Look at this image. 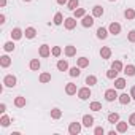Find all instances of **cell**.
<instances>
[{
	"mask_svg": "<svg viewBox=\"0 0 135 135\" xmlns=\"http://www.w3.org/2000/svg\"><path fill=\"white\" fill-rule=\"evenodd\" d=\"M64 21H65V19H64V16H62L60 13H56V16H54V24H56V26H60Z\"/></svg>",
	"mask_w": 135,
	"mask_h": 135,
	"instance_id": "obj_28",
	"label": "cell"
},
{
	"mask_svg": "<svg viewBox=\"0 0 135 135\" xmlns=\"http://www.w3.org/2000/svg\"><path fill=\"white\" fill-rule=\"evenodd\" d=\"M127 38H129L130 43H135V30H130L129 35H127Z\"/></svg>",
	"mask_w": 135,
	"mask_h": 135,
	"instance_id": "obj_41",
	"label": "cell"
},
{
	"mask_svg": "<svg viewBox=\"0 0 135 135\" xmlns=\"http://www.w3.org/2000/svg\"><path fill=\"white\" fill-rule=\"evenodd\" d=\"M38 52H40V56H41V57H48V56L51 54V49H49V46H48V45H41Z\"/></svg>",
	"mask_w": 135,
	"mask_h": 135,
	"instance_id": "obj_8",
	"label": "cell"
},
{
	"mask_svg": "<svg viewBox=\"0 0 135 135\" xmlns=\"http://www.w3.org/2000/svg\"><path fill=\"white\" fill-rule=\"evenodd\" d=\"M51 81V73H41L40 75V83H49Z\"/></svg>",
	"mask_w": 135,
	"mask_h": 135,
	"instance_id": "obj_29",
	"label": "cell"
},
{
	"mask_svg": "<svg viewBox=\"0 0 135 135\" xmlns=\"http://www.w3.org/2000/svg\"><path fill=\"white\" fill-rule=\"evenodd\" d=\"M65 92L69 94V95H73V94H76V84H73V83H69L65 86Z\"/></svg>",
	"mask_w": 135,
	"mask_h": 135,
	"instance_id": "obj_9",
	"label": "cell"
},
{
	"mask_svg": "<svg viewBox=\"0 0 135 135\" xmlns=\"http://www.w3.org/2000/svg\"><path fill=\"white\" fill-rule=\"evenodd\" d=\"M67 2H69V0H57V3H59V5H65Z\"/></svg>",
	"mask_w": 135,
	"mask_h": 135,
	"instance_id": "obj_46",
	"label": "cell"
},
{
	"mask_svg": "<svg viewBox=\"0 0 135 135\" xmlns=\"http://www.w3.org/2000/svg\"><path fill=\"white\" fill-rule=\"evenodd\" d=\"M114 88L116 89H124L126 88V80L124 78H116L114 80Z\"/></svg>",
	"mask_w": 135,
	"mask_h": 135,
	"instance_id": "obj_14",
	"label": "cell"
},
{
	"mask_svg": "<svg viewBox=\"0 0 135 135\" xmlns=\"http://www.w3.org/2000/svg\"><path fill=\"white\" fill-rule=\"evenodd\" d=\"M92 124H94V118H92V116H89V114L83 116V126H86V127H91Z\"/></svg>",
	"mask_w": 135,
	"mask_h": 135,
	"instance_id": "obj_15",
	"label": "cell"
},
{
	"mask_svg": "<svg viewBox=\"0 0 135 135\" xmlns=\"http://www.w3.org/2000/svg\"><path fill=\"white\" fill-rule=\"evenodd\" d=\"M124 73H126L127 76H133V75H135V67H133V65H126V67H124Z\"/></svg>",
	"mask_w": 135,
	"mask_h": 135,
	"instance_id": "obj_16",
	"label": "cell"
},
{
	"mask_svg": "<svg viewBox=\"0 0 135 135\" xmlns=\"http://www.w3.org/2000/svg\"><path fill=\"white\" fill-rule=\"evenodd\" d=\"M102 15H103V8H102L100 5H95V7L92 8V16H94V18H100Z\"/></svg>",
	"mask_w": 135,
	"mask_h": 135,
	"instance_id": "obj_11",
	"label": "cell"
},
{
	"mask_svg": "<svg viewBox=\"0 0 135 135\" xmlns=\"http://www.w3.org/2000/svg\"><path fill=\"white\" fill-rule=\"evenodd\" d=\"M97 37H99L100 40H105V38L108 37V30L103 29V27H99V29H97Z\"/></svg>",
	"mask_w": 135,
	"mask_h": 135,
	"instance_id": "obj_13",
	"label": "cell"
},
{
	"mask_svg": "<svg viewBox=\"0 0 135 135\" xmlns=\"http://www.w3.org/2000/svg\"><path fill=\"white\" fill-rule=\"evenodd\" d=\"M0 64H2V67L7 69V67H10V64H11V59L8 56H2V57H0Z\"/></svg>",
	"mask_w": 135,
	"mask_h": 135,
	"instance_id": "obj_22",
	"label": "cell"
},
{
	"mask_svg": "<svg viewBox=\"0 0 135 135\" xmlns=\"http://www.w3.org/2000/svg\"><path fill=\"white\" fill-rule=\"evenodd\" d=\"M94 133H95V135H103L105 130H103V127H97V129L94 130Z\"/></svg>",
	"mask_w": 135,
	"mask_h": 135,
	"instance_id": "obj_42",
	"label": "cell"
},
{
	"mask_svg": "<svg viewBox=\"0 0 135 135\" xmlns=\"http://www.w3.org/2000/svg\"><path fill=\"white\" fill-rule=\"evenodd\" d=\"M108 32L113 33V35H119V32H121V26H119L118 22H111L110 27H108Z\"/></svg>",
	"mask_w": 135,
	"mask_h": 135,
	"instance_id": "obj_6",
	"label": "cell"
},
{
	"mask_svg": "<svg viewBox=\"0 0 135 135\" xmlns=\"http://www.w3.org/2000/svg\"><path fill=\"white\" fill-rule=\"evenodd\" d=\"M130 99H132V95H129V94H121V95H119V103L127 105V103L130 102Z\"/></svg>",
	"mask_w": 135,
	"mask_h": 135,
	"instance_id": "obj_18",
	"label": "cell"
},
{
	"mask_svg": "<svg viewBox=\"0 0 135 135\" xmlns=\"http://www.w3.org/2000/svg\"><path fill=\"white\" fill-rule=\"evenodd\" d=\"M130 95H132V99H135V86L132 88V91H130Z\"/></svg>",
	"mask_w": 135,
	"mask_h": 135,
	"instance_id": "obj_47",
	"label": "cell"
},
{
	"mask_svg": "<svg viewBox=\"0 0 135 135\" xmlns=\"http://www.w3.org/2000/svg\"><path fill=\"white\" fill-rule=\"evenodd\" d=\"M129 122H130L132 126H135V113H133V114H130V118H129Z\"/></svg>",
	"mask_w": 135,
	"mask_h": 135,
	"instance_id": "obj_43",
	"label": "cell"
},
{
	"mask_svg": "<svg viewBox=\"0 0 135 135\" xmlns=\"http://www.w3.org/2000/svg\"><path fill=\"white\" fill-rule=\"evenodd\" d=\"M86 16V10L84 8H76L75 10V18H83Z\"/></svg>",
	"mask_w": 135,
	"mask_h": 135,
	"instance_id": "obj_33",
	"label": "cell"
},
{
	"mask_svg": "<svg viewBox=\"0 0 135 135\" xmlns=\"http://www.w3.org/2000/svg\"><path fill=\"white\" fill-rule=\"evenodd\" d=\"M65 54L69 56V57L75 56V54H76V46H73V45H69V46H65Z\"/></svg>",
	"mask_w": 135,
	"mask_h": 135,
	"instance_id": "obj_10",
	"label": "cell"
},
{
	"mask_svg": "<svg viewBox=\"0 0 135 135\" xmlns=\"http://www.w3.org/2000/svg\"><path fill=\"white\" fill-rule=\"evenodd\" d=\"M51 52H52V56H54V57H59V56H60V52H62V49H60L59 46H54Z\"/></svg>",
	"mask_w": 135,
	"mask_h": 135,
	"instance_id": "obj_40",
	"label": "cell"
},
{
	"mask_svg": "<svg viewBox=\"0 0 135 135\" xmlns=\"http://www.w3.org/2000/svg\"><path fill=\"white\" fill-rule=\"evenodd\" d=\"M60 116H62V111H60L59 108H52V110H51V118H52V119H59Z\"/></svg>",
	"mask_w": 135,
	"mask_h": 135,
	"instance_id": "obj_27",
	"label": "cell"
},
{
	"mask_svg": "<svg viewBox=\"0 0 135 135\" xmlns=\"http://www.w3.org/2000/svg\"><path fill=\"white\" fill-rule=\"evenodd\" d=\"M24 2H30V0H24Z\"/></svg>",
	"mask_w": 135,
	"mask_h": 135,
	"instance_id": "obj_49",
	"label": "cell"
},
{
	"mask_svg": "<svg viewBox=\"0 0 135 135\" xmlns=\"http://www.w3.org/2000/svg\"><path fill=\"white\" fill-rule=\"evenodd\" d=\"M3 83H5V86H8V88H15V86H16V76L7 75L5 80H3Z\"/></svg>",
	"mask_w": 135,
	"mask_h": 135,
	"instance_id": "obj_5",
	"label": "cell"
},
{
	"mask_svg": "<svg viewBox=\"0 0 135 135\" xmlns=\"http://www.w3.org/2000/svg\"><path fill=\"white\" fill-rule=\"evenodd\" d=\"M89 108H91L92 111H100V110H102V103H100V102H91Z\"/></svg>",
	"mask_w": 135,
	"mask_h": 135,
	"instance_id": "obj_26",
	"label": "cell"
},
{
	"mask_svg": "<svg viewBox=\"0 0 135 135\" xmlns=\"http://www.w3.org/2000/svg\"><path fill=\"white\" fill-rule=\"evenodd\" d=\"M80 73H81L80 72V67H72V69H70V76L75 78V76H80Z\"/></svg>",
	"mask_w": 135,
	"mask_h": 135,
	"instance_id": "obj_36",
	"label": "cell"
},
{
	"mask_svg": "<svg viewBox=\"0 0 135 135\" xmlns=\"http://www.w3.org/2000/svg\"><path fill=\"white\" fill-rule=\"evenodd\" d=\"M0 24H5V15H0Z\"/></svg>",
	"mask_w": 135,
	"mask_h": 135,
	"instance_id": "obj_45",
	"label": "cell"
},
{
	"mask_svg": "<svg viewBox=\"0 0 135 135\" xmlns=\"http://www.w3.org/2000/svg\"><path fill=\"white\" fill-rule=\"evenodd\" d=\"M30 70H40V60L38 59L30 60Z\"/></svg>",
	"mask_w": 135,
	"mask_h": 135,
	"instance_id": "obj_25",
	"label": "cell"
},
{
	"mask_svg": "<svg viewBox=\"0 0 135 135\" xmlns=\"http://www.w3.org/2000/svg\"><path fill=\"white\" fill-rule=\"evenodd\" d=\"M24 33H26V38H33V37L37 35V30H35L33 27H27Z\"/></svg>",
	"mask_w": 135,
	"mask_h": 135,
	"instance_id": "obj_21",
	"label": "cell"
},
{
	"mask_svg": "<svg viewBox=\"0 0 135 135\" xmlns=\"http://www.w3.org/2000/svg\"><path fill=\"white\" fill-rule=\"evenodd\" d=\"M88 65H89V59L88 57H80L78 59V67L80 69H86Z\"/></svg>",
	"mask_w": 135,
	"mask_h": 135,
	"instance_id": "obj_20",
	"label": "cell"
},
{
	"mask_svg": "<svg viewBox=\"0 0 135 135\" xmlns=\"http://www.w3.org/2000/svg\"><path fill=\"white\" fill-rule=\"evenodd\" d=\"M5 5H7V0H0V7H2V8H3Z\"/></svg>",
	"mask_w": 135,
	"mask_h": 135,
	"instance_id": "obj_48",
	"label": "cell"
},
{
	"mask_svg": "<svg viewBox=\"0 0 135 135\" xmlns=\"http://www.w3.org/2000/svg\"><path fill=\"white\" fill-rule=\"evenodd\" d=\"M57 69H59L60 72H65L67 69H69V64H67V60H59V62H57Z\"/></svg>",
	"mask_w": 135,
	"mask_h": 135,
	"instance_id": "obj_23",
	"label": "cell"
},
{
	"mask_svg": "<svg viewBox=\"0 0 135 135\" xmlns=\"http://www.w3.org/2000/svg\"><path fill=\"white\" fill-rule=\"evenodd\" d=\"M110 2H113V0H110Z\"/></svg>",
	"mask_w": 135,
	"mask_h": 135,
	"instance_id": "obj_50",
	"label": "cell"
},
{
	"mask_svg": "<svg viewBox=\"0 0 135 135\" xmlns=\"http://www.w3.org/2000/svg\"><path fill=\"white\" fill-rule=\"evenodd\" d=\"M11 37H13V40H19V38H22V30L21 29H13L11 30Z\"/></svg>",
	"mask_w": 135,
	"mask_h": 135,
	"instance_id": "obj_17",
	"label": "cell"
},
{
	"mask_svg": "<svg viewBox=\"0 0 135 135\" xmlns=\"http://www.w3.org/2000/svg\"><path fill=\"white\" fill-rule=\"evenodd\" d=\"M81 24H83V27H92L94 26V16H83Z\"/></svg>",
	"mask_w": 135,
	"mask_h": 135,
	"instance_id": "obj_7",
	"label": "cell"
},
{
	"mask_svg": "<svg viewBox=\"0 0 135 135\" xmlns=\"http://www.w3.org/2000/svg\"><path fill=\"white\" fill-rule=\"evenodd\" d=\"M124 16H126L127 19H133V18H135V10L127 8V10H126V13H124Z\"/></svg>",
	"mask_w": 135,
	"mask_h": 135,
	"instance_id": "obj_32",
	"label": "cell"
},
{
	"mask_svg": "<svg viewBox=\"0 0 135 135\" xmlns=\"http://www.w3.org/2000/svg\"><path fill=\"white\" fill-rule=\"evenodd\" d=\"M119 95H118V92H116V89H108L107 92H105V99L108 100V102H113V100H116Z\"/></svg>",
	"mask_w": 135,
	"mask_h": 135,
	"instance_id": "obj_3",
	"label": "cell"
},
{
	"mask_svg": "<svg viewBox=\"0 0 135 135\" xmlns=\"http://www.w3.org/2000/svg\"><path fill=\"white\" fill-rule=\"evenodd\" d=\"M15 105L18 107V108H22V107H26V97H16L15 99Z\"/></svg>",
	"mask_w": 135,
	"mask_h": 135,
	"instance_id": "obj_19",
	"label": "cell"
},
{
	"mask_svg": "<svg viewBox=\"0 0 135 135\" xmlns=\"http://www.w3.org/2000/svg\"><path fill=\"white\" fill-rule=\"evenodd\" d=\"M100 56H102V59H110V56H111V49H110L108 46H103V48L100 49Z\"/></svg>",
	"mask_w": 135,
	"mask_h": 135,
	"instance_id": "obj_12",
	"label": "cell"
},
{
	"mask_svg": "<svg viewBox=\"0 0 135 135\" xmlns=\"http://www.w3.org/2000/svg\"><path fill=\"white\" fill-rule=\"evenodd\" d=\"M78 5H80V0H69V10L75 11L78 8Z\"/></svg>",
	"mask_w": 135,
	"mask_h": 135,
	"instance_id": "obj_24",
	"label": "cell"
},
{
	"mask_svg": "<svg viewBox=\"0 0 135 135\" xmlns=\"http://www.w3.org/2000/svg\"><path fill=\"white\" fill-rule=\"evenodd\" d=\"M0 124H2L3 127L10 126V118H8V116H2V119H0Z\"/></svg>",
	"mask_w": 135,
	"mask_h": 135,
	"instance_id": "obj_39",
	"label": "cell"
},
{
	"mask_svg": "<svg viewBox=\"0 0 135 135\" xmlns=\"http://www.w3.org/2000/svg\"><path fill=\"white\" fill-rule=\"evenodd\" d=\"M118 73H119V72H116L114 69H111V70H108V72H107V78H110V80H116Z\"/></svg>",
	"mask_w": 135,
	"mask_h": 135,
	"instance_id": "obj_31",
	"label": "cell"
},
{
	"mask_svg": "<svg viewBox=\"0 0 135 135\" xmlns=\"http://www.w3.org/2000/svg\"><path fill=\"white\" fill-rule=\"evenodd\" d=\"M97 83V78L94 76V75H89L88 78H86V84H89V86H94Z\"/></svg>",
	"mask_w": 135,
	"mask_h": 135,
	"instance_id": "obj_34",
	"label": "cell"
},
{
	"mask_svg": "<svg viewBox=\"0 0 135 135\" xmlns=\"http://www.w3.org/2000/svg\"><path fill=\"white\" fill-rule=\"evenodd\" d=\"M108 121H110L111 124L118 122V121H119V114H118V113H110V114H108Z\"/></svg>",
	"mask_w": 135,
	"mask_h": 135,
	"instance_id": "obj_30",
	"label": "cell"
},
{
	"mask_svg": "<svg viewBox=\"0 0 135 135\" xmlns=\"http://www.w3.org/2000/svg\"><path fill=\"white\" fill-rule=\"evenodd\" d=\"M3 49H5V51H13V49H15V43H13V41H7V43L3 45Z\"/></svg>",
	"mask_w": 135,
	"mask_h": 135,
	"instance_id": "obj_38",
	"label": "cell"
},
{
	"mask_svg": "<svg viewBox=\"0 0 135 135\" xmlns=\"http://www.w3.org/2000/svg\"><path fill=\"white\" fill-rule=\"evenodd\" d=\"M111 69H114L116 72H121V70H122V64H121L119 60H116V62H113V65H111Z\"/></svg>",
	"mask_w": 135,
	"mask_h": 135,
	"instance_id": "obj_37",
	"label": "cell"
},
{
	"mask_svg": "<svg viewBox=\"0 0 135 135\" xmlns=\"http://www.w3.org/2000/svg\"><path fill=\"white\" fill-rule=\"evenodd\" d=\"M64 26H65L67 30H73L76 27V18H67L64 21Z\"/></svg>",
	"mask_w": 135,
	"mask_h": 135,
	"instance_id": "obj_1",
	"label": "cell"
},
{
	"mask_svg": "<svg viewBox=\"0 0 135 135\" xmlns=\"http://www.w3.org/2000/svg\"><path fill=\"white\" fill-rule=\"evenodd\" d=\"M69 132H70L72 135H78V133L81 132V124H80V122H72L70 127H69Z\"/></svg>",
	"mask_w": 135,
	"mask_h": 135,
	"instance_id": "obj_4",
	"label": "cell"
},
{
	"mask_svg": "<svg viewBox=\"0 0 135 135\" xmlns=\"http://www.w3.org/2000/svg\"><path fill=\"white\" fill-rule=\"evenodd\" d=\"M126 130H127V122H119V121H118V132L124 133Z\"/></svg>",
	"mask_w": 135,
	"mask_h": 135,
	"instance_id": "obj_35",
	"label": "cell"
},
{
	"mask_svg": "<svg viewBox=\"0 0 135 135\" xmlns=\"http://www.w3.org/2000/svg\"><path fill=\"white\" fill-rule=\"evenodd\" d=\"M5 110H7L5 103H0V113H5Z\"/></svg>",
	"mask_w": 135,
	"mask_h": 135,
	"instance_id": "obj_44",
	"label": "cell"
},
{
	"mask_svg": "<svg viewBox=\"0 0 135 135\" xmlns=\"http://www.w3.org/2000/svg\"><path fill=\"white\" fill-rule=\"evenodd\" d=\"M78 97H80L81 100H88V99L91 97V89H89V88H81V89L78 91Z\"/></svg>",
	"mask_w": 135,
	"mask_h": 135,
	"instance_id": "obj_2",
	"label": "cell"
}]
</instances>
